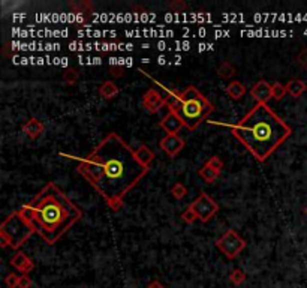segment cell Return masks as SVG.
<instances>
[{
    "instance_id": "cell-15",
    "label": "cell",
    "mask_w": 307,
    "mask_h": 288,
    "mask_svg": "<svg viewBox=\"0 0 307 288\" xmlns=\"http://www.w3.org/2000/svg\"><path fill=\"white\" fill-rule=\"evenodd\" d=\"M135 156H136V159L140 161V164L144 165V167H147V168H150L152 162L154 161V153H153L152 149H150L148 146H146V144H141V146H138V147L135 149Z\"/></svg>"
},
{
    "instance_id": "cell-13",
    "label": "cell",
    "mask_w": 307,
    "mask_h": 288,
    "mask_svg": "<svg viewBox=\"0 0 307 288\" xmlns=\"http://www.w3.org/2000/svg\"><path fill=\"white\" fill-rule=\"evenodd\" d=\"M44 131H45L44 123H42L39 119H34V117L28 119V120L22 125V132H24L28 138H32V140L39 138Z\"/></svg>"
},
{
    "instance_id": "cell-6",
    "label": "cell",
    "mask_w": 307,
    "mask_h": 288,
    "mask_svg": "<svg viewBox=\"0 0 307 288\" xmlns=\"http://www.w3.org/2000/svg\"><path fill=\"white\" fill-rule=\"evenodd\" d=\"M214 245L228 260H234L236 257H238L240 252H243V249L248 246L246 240L234 228H230L228 231H225L216 240Z\"/></svg>"
},
{
    "instance_id": "cell-18",
    "label": "cell",
    "mask_w": 307,
    "mask_h": 288,
    "mask_svg": "<svg viewBox=\"0 0 307 288\" xmlns=\"http://www.w3.org/2000/svg\"><path fill=\"white\" fill-rule=\"evenodd\" d=\"M69 8L72 9V12L84 15V14H93L94 12V5L88 0L84 2H69Z\"/></svg>"
},
{
    "instance_id": "cell-17",
    "label": "cell",
    "mask_w": 307,
    "mask_h": 288,
    "mask_svg": "<svg viewBox=\"0 0 307 288\" xmlns=\"http://www.w3.org/2000/svg\"><path fill=\"white\" fill-rule=\"evenodd\" d=\"M120 93V89H118V86L114 83V81H104L100 86H99V95L104 98V99H106V101H111V99H114L117 95Z\"/></svg>"
},
{
    "instance_id": "cell-27",
    "label": "cell",
    "mask_w": 307,
    "mask_h": 288,
    "mask_svg": "<svg viewBox=\"0 0 307 288\" xmlns=\"http://www.w3.org/2000/svg\"><path fill=\"white\" fill-rule=\"evenodd\" d=\"M18 282H20V275L9 273L4 276V284L8 288H18Z\"/></svg>"
},
{
    "instance_id": "cell-14",
    "label": "cell",
    "mask_w": 307,
    "mask_h": 288,
    "mask_svg": "<svg viewBox=\"0 0 307 288\" xmlns=\"http://www.w3.org/2000/svg\"><path fill=\"white\" fill-rule=\"evenodd\" d=\"M225 92H226V95H228L232 101H240V99L246 95L248 89H246V86H244L242 81H238V80H232V81L228 83Z\"/></svg>"
},
{
    "instance_id": "cell-19",
    "label": "cell",
    "mask_w": 307,
    "mask_h": 288,
    "mask_svg": "<svg viewBox=\"0 0 307 288\" xmlns=\"http://www.w3.org/2000/svg\"><path fill=\"white\" fill-rule=\"evenodd\" d=\"M237 71H236V66L231 63V62H222L219 66H218V75L219 78L228 81V80H232L236 77Z\"/></svg>"
},
{
    "instance_id": "cell-24",
    "label": "cell",
    "mask_w": 307,
    "mask_h": 288,
    "mask_svg": "<svg viewBox=\"0 0 307 288\" xmlns=\"http://www.w3.org/2000/svg\"><path fill=\"white\" fill-rule=\"evenodd\" d=\"M246 273L242 270V269H234L231 273H230V281L234 284V285H242V284H244V281H246Z\"/></svg>"
},
{
    "instance_id": "cell-16",
    "label": "cell",
    "mask_w": 307,
    "mask_h": 288,
    "mask_svg": "<svg viewBox=\"0 0 307 288\" xmlns=\"http://www.w3.org/2000/svg\"><path fill=\"white\" fill-rule=\"evenodd\" d=\"M285 86H286L288 95L292 96V98H300L307 90V84L303 80H300V78H292V80H290L288 84H285Z\"/></svg>"
},
{
    "instance_id": "cell-5",
    "label": "cell",
    "mask_w": 307,
    "mask_h": 288,
    "mask_svg": "<svg viewBox=\"0 0 307 288\" xmlns=\"http://www.w3.org/2000/svg\"><path fill=\"white\" fill-rule=\"evenodd\" d=\"M32 234H34L32 225L15 210L0 224V246L20 249Z\"/></svg>"
},
{
    "instance_id": "cell-33",
    "label": "cell",
    "mask_w": 307,
    "mask_h": 288,
    "mask_svg": "<svg viewBox=\"0 0 307 288\" xmlns=\"http://www.w3.org/2000/svg\"><path fill=\"white\" fill-rule=\"evenodd\" d=\"M304 212H306V215H307V207H306V210H304Z\"/></svg>"
},
{
    "instance_id": "cell-1",
    "label": "cell",
    "mask_w": 307,
    "mask_h": 288,
    "mask_svg": "<svg viewBox=\"0 0 307 288\" xmlns=\"http://www.w3.org/2000/svg\"><path fill=\"white\" fill-rule=\"evenodd\" d=\"M60 156L76 159V171L105 200L112 212L124 204V197L147 176L150 168L140 164L135 150L116 132L108 134L87 156L78 158L66 153Z\"/></svg>"
},
{
    "instance_id": "cell-12",
    "label": "cell",
    "mask_w": 307,
    "mask_h": 288,
    "mask_svg": "<svg viewBox=\"0 0 307 288\" xmlns=\"http://www.w3.org/2000/svg\"><path fill=\"white\" fill-rule=\"evenodd\" d=\"M10 266L15 267L21 275H28L34 269L33 261L24 252H21V251H16L15 255L10 258Z\"/></svg>"
},
{
    "instance_id": "cell-21",
    "label": "cell",
    "mask_w": 307,
    "mask_h": 288,
    "mask_svg": "<svg viewBox=\"0 0 307 288\" xmlns=\"http://www.w3.org/2000/svg\"><path fill=\"white\" fill-rule=\"evenodd\" d=\"M62 80L68 84V86H75L80 80V71L76 68H68L63 74H62Z\"/></svg>"
},
{
    "instance_id": "cell-28",
    "label": "cell",
    "mask_w": 307,
    "mask_h": 288,
    "mask_svg": "<svg viewBox=\"0 0 307 288\" xmlns=\"http://www.w3.org/2000/svg\"><path fill=\"white\" fill-rule=\"evenodd\" d=\"M206 164H208L210 167H213V168L218 170L219 173H222V170H224V161H222L219 156H212Z\"/></svg>"
},
{
    "instance_id": "cell-8",
    "label": "cell",
    "mask_w": 307,
    "mask_h": 288,
    "mask_svg": "<svg viewBox=\"0 0 307 288\" xmlns=\"http://www.w3.org/2000/svg\"><path fill=\"white\" fill-rule=\"evenodd\" d=\"M159 147L170 156V158H176L184 147H186V141L178 135H165L160 141H159Z\"/></svg>"
},
{
    "instance_id": "cell-3",
    "label": "cell",
    "mask_w": 307,
    "mask_h": 288,
    "mask_svg": "<svg viewBox=\"0 0 307 288\" xmlns=\"http://www.w3.org/2000/svg\"><path fill=\"white\" fill-rule=\"evenodd\" d=\"M27 204L33 210L28 224L50 246L56 245L82 216L81 209L54 182H48Z\"/></svg>"
},
{
    "instance_id": "cell-4",
    "label": "cell",
    "mask_w": 307,
    "mask_h": 288,
    "mask_svg": "<svg viewBox=\"0 0 307 288\" xmlns=\"http://www.w3.org/2000/svg\"><path fill=\"white\" fill-rule=\"evenodd\" d=\"M213 111L214 105L195 86H189L182 92L180 105L176 110L189 131H195Z\"/></svg>"
},
{
    "instance_id": "cell-23",
    "label": "cell",
    "mask_w": 307,
    "mask_h": 288,
    "mask_svg": "<svg viewBox=\"0 0 307 288\" xmlns=\"http://www.w3.org/2000/svg\"><path fill=\"white\" fill-rule=\"evenodd\" d=\"M272 95H273V99H274V101H282V99L288 95L286 86L282 84V83H274V84H272Z\"/></svg>"
},
{
    "instance_id": "cell-2",
    "label": "cell",
    "mask_w": 307,
    "mask_h": 288,
    "mask_svg": "<svg viewBox=\"0 0 307 288\" xmlns=\"http://www.w3.org/2000/svg\"><path fill=\"white\" fill-rule=\"evenodd\" d=\"M258 162H266L291 135L292 128L268 104H256L237 123H222Z\"/></svg>"
},
{
    "instance_id": "cell-20",
    "label": "cell",
    "mask_w": 307,
    "mask_h": 288,
    "mask_svg": "<svg viewBox=\"0 0 307 288\" xmlns=\"http://www.w3.org/2000/svg\"><path fill=\"white\" fill-rule=\"evenodd\" d=\"M198 176H200L206 183H213V182H216V179L220 176V173H219L218 170H214L213 167H210L208 164H204V165L200 168Z\"/></svg>"
},
{
    "instance_id": "cell-22",
    "label": "cell",
    "mask_w": 307,
    "mask_h": 288,
    "mask_svg": "<svg viewBox=\"0 0 307 288\" xmlns=\"http://www.w3.org/2000/svg\"><path fill=\"white\" fill-rule=\"evenodd\" d=\"M171 194H172V197H174L176 200H183V198L189 194V191H188V188H186L184 183L176 182V183L171 186Z\"/></svg>"
},
{
    "instance_id": "cell-29",
    "label": "cell",
    "mask_w": 307,
    "mask_h": 288,
    "mask_svg": "<svg viewBox=\"0 0 307 288\" xmlns=\"http://www.w3.org/2000/svg\"><path fill=\"white\" fill-rule=\"evenodd\" d=\"M296 62L298 66H302L303 69H307V48L302 50L297 56H296Z\"/></svg>"
},
{
    "instance_id": "cell-31",
    "label": "cell",
    "mask_w": 307,
    "mask_h": 288,
    "mask_svg": "<svg viewBox=\"0 0 307 288\" xmlns=\"http://www.w3.org/2000/svg\"><path fill=\"white\" fill-rule=\"evenodd\" d=\"M33 284L32 278L28 275H20V282H18V288H30Z\"/></svg>"
},
{
    "instance_id": "cell-25",
    "label": "cell",
    "mask_w": 307,
    "mask_h": 288,
    "mask_svg": "<svg viewBox=\"0 0 307 288\" xmlns=\"http://www.w3.org/2000/svg\"><path fill=\"white\" fill-rule=\"evenodd\" d=\"M168 8L172 12H183L188 8V3H184L183 0H172V2L168 3Z\"/></svg>"
},
{
    "instance_id": "cell-32",
    "label": "cell",
    "mask_w": 307,
    "mask_h": 288,
    "mask_svg": "<svg viewBox=\"0 0 307 288\" xmlns=\"http://www.w3.org/2000/svg\"><path fill=\"white\" fill-rule=\"evenodd\" d=\"M147 288H165V287H164V284H162L160 281L153 279V281H150V282L147 284Z\"/></svg>"
},
{
    "instance_id": "cell-9",
    "label": "cell",
    "mask_w": 307,
    "mask_h": 288,
    "mask_svg": "<svg viewBox=\"0 0 307 288\" xmlns=\"http://www.w3.org/2000/svg\"><path fill=\"white\" fill-rule=\"evenodd\" d=\"M142 105L144 108L152 113L156 114L158 111H160V108L165 105V98L156 90V89H148L144 95H142Z\"/></svg>"
},
{
    "instance_id": "cell-26",
    "label": "cell",
    "mask_w": 307,
    "mask_h": 288,
    "mask_svg": "<svg viewBox=\"0 0 307 288\" xmlns=\"http://www.w3.org/2000/svg\"><path fill=\"white\" fill-rule=\"evenodd\" d=\"M182 219H183L186 224H194L195 221H198V216L195 215V212H194L190 207H188V209L182 213Z\"/></svg>"
},
{
    "instance_id": "cell-30",
    "label": "cell",
    "mask_w": 307,
    "mask_h": 288,
    "mask_svg": "<svg viewBox=\"0 0 307 288\" xmlns=\"http://www.w3.org/2000/svg\"><path fill=\"white\" fill-rule=\"evenodd\" d=\"M110 72H111V75H112L114 78H120V77L124 75V69H123V66H120V65H111Z\"/></svg>"
},
{
    "instance_id": "cell-7",
    "label": "cell",
    "mask_w": 307,
    "mask_h": 288,
    "mask_svg": "<svg viewBox=\"0 0 307 288\" xmlns=\"http://www.w3.org/2000/svg\"><path fill=\"white\" fill-rule=\"evenodd\" d=\"M188 207H190L195 215L198 216V221L201 222H208L210 219H213L216 216V213L219 212V204L206 192L200 194L196 197V200H194Z\"/></svg>"
},
{
    "instance_id": "cell-11",
    "label": "cell",
    "mask_w": 307,
    "mask_h": 288,
    "mask_svg": "<svg viewBox=\"0 0 307 288\" xmlns=\"http://www.w3.org/2000/svg\"><path fill=\"white\" fill-rule=\"evenodd\" d=\"M250 96L256 101V104H268V101L273 99L272 84H268L266 80H260V81L250 89Z\"/></svg>"
},
{
    "instance_id": "cell-10",
    "label": "cell",
    "mask_w": 307,
    "mask_h": 288,
    "mask_svg": "<svg viewBox=\"0 0 307 288\" xmlns=\"http://www.w3.org/2000/svg\"><path fill=\"white\" fill-rule=\"evenodd\" d=\"M160 128L166 132V135H174V134H178L180 129L184 126L182 119L178 117V114L176 111H168L162 120H160Z\"/></svg>"
}]
</instances>
